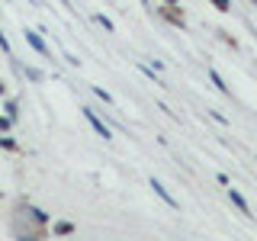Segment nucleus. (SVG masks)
<instances>
[{
	"label": "nucleus",
	"mask_w": 257,
	"mask_h": 241,
	"mask_svg": "<svg viewBox=\"0 0 257 241\" xmlns=\"http://www.w3.org/2000/svg\"><path fill=\"white\" fill-rule=\"evenodd\" d=\"M23 39H26V42H29L32 48H36L39 55H42V58H52V52H48V45L42 42V39H39V32H32V29H26V32H23Z\"/></svg>",
	"instance_id": "nucleus-2"
},
{
	"label": "nucleus",
	"mask_w": 257,
	"mask_h": 241,
	"mask_svg": "<svg viewBox=\"0 0 257 241\" xmlns=\"http://www.w3.org/2000/svg\"><path fill=\"white\" fill-rule=\"evenodd\" d=\"M93 20H96V23H100V26H103V29H106V32H112V23H109V20H106V16H103V13H96V16H93Z\"/></svg>",
	"instance_id": "nucleus-12"
},
{
	"label": "nucleus",
	"mask_w": 257,
	"mask_h": 241,
	"mask_svg": "<svg viewBox=\"0 0 257 241\" xmlns=\"http://www.w3.org/2000/svg\"><path fill=\"white\" fill-rule=\"evenodd\" d=\"M13 129V119L10 116H0V132H10Z\"/></svg>",
	"instance_id": "nucleus-14"
},
{
	"label": "nucleus",
	"mask_w": 257,
	"mask_h": 241,
	"mask_svg": "<svg viewBox=\"0 0 257 241\" xmlns=\"http://www.w3.org/2000/svg\"><path fill=\"white\" fill-rule=\"evenodd\" d=\"M0 148H7V151H16L20 145H16V139H10V135H4V139H0Z\"/></svg>",
	"instance_id": "nucleus-9"
},
{
	"label": "nucleus",
	"mask_w": 257,
	"mask_h": 241,
	"mask_svg": "<svg viewBox=\"0 0 257 241\" xmlns=\"http://www.w3.org/2000/svg\"><path fill=\"white\" fill-rule=\"evenodd\" d=\"M161 16H164V20L167 23H171V26H177V29H183V26H187V20H183V13H177V10H171V7H161V10H158Z\"/></svg>",
	"instance_id": "nucleus-3"
},
{
	"label": "nucleus",
	"mask_w": 257,
	"mask_h": 241,
	"mask_svg": "<svg viewBox=\"0 0 257 241\" xmlns=\"http://www.w3.org/2000/svg\"><path fill=\"white\" fill-rule=\"evenodd\" d=\"M228 199H231V203H235V209H238V212H244V215H251V206H247V199H244V196H241V193H238L235 187H228Z\"/></svg>",
	"instance_id": "nucleus-4"
},
{
	"label": "nucleus",
	"mask_w": 257,
	"mask_h": 241,
	"mask_svg": "<svg viewBox=\"0 0 257 241\" xmlns=\"http://www.w3.org/2000/svg\"><path fill=\"white\" fill-rule=\"evenodd\" d=\"M0 48H4V52L10 55V42H7V36H4V32H0Z\"/></svg>",
	"instance_id": "nucleus-15"
},
{
	"label": "nucleus",
	"mask_w": 257,
	"mask_h": 241,
	"mask_svg": "<svg viewBox=\"0 0 257 241\" xmlns=\"http://www.w3.org/2000/svg\"><path fill=\"white\" fill-rule=\"evenodd\" d=\"M219 39H222V42H228V45H231V52H238V42H235V39L228 36V32H222V29H219Z\"/></svg>",
	"instance_id": "nucleus-11"
},
{
	"label": "nucleus",
	"mask_w": 257,
	"mask_h": 241,
	"mask_svg": "<svg viewBox=\"0 0 257 241\" xmlns=\"http://www.w3.org/2000/svg\"><path fill=\"white\" fill-rule=\"evenodd\" d=\"M164 4H167V7H180V0H164Z\"/></svg>",
	"instance_id": "nucleus-16"
},
{
	"label": "nucleus",
	"mask_w": 257,
	"mask_h": 241,
	"mask_svg": "<svg viewBox=\"0 0 257 241\" xmlns=\"http://www.w3.org/2000/svg\"><path fill=\"white\" fill-rule=\"evenodd\" d=\"M0 96H7V84H4V80H0Z\"/></svg>",
	"instance_id": "nucleus-17"
},
{
	"label": "nucleus",
	"mask_w": 257,
	"mask_h": 241,
	"mask_svg": "<svg viewBox=\"0 0 257 241\" xmlns=\"http://www.w3.org/2000/svg\"><path fill=\"white\" fill-rule=\"evenodd\" d=\"M74 231H77L74 222H55L52 225V235H74Z\"/></svg>",
	"instance_id": "nucleus-7"
},
{
	"label": "nucleus",
	"mask_w": 257,
	"mask_h": 241,
	"mask_svg": "<svg viewBox=\"0 0 257 241\" xmlns=\"http://www.w3.org/2000/svg\"><path fill=\"white\" fill-rule=\"evenodd\" d=\"M16 112H20V106H16V100H7V116L16 119Z\"/></svg>",
	"instance_id": "nucleus-13"
},
{
	"label": "nucleus",
	"mask_w": 257,
	"mask_h": 241,
	"mask_svg": "<svg viewBox=\"0 0 257 241\" xmlns=\"http://www.w3.org/2000/svg\"><path fill=\"white\" fill-rule=\"evenodd\" d=\"M80 112H84V119H87V123H90V126H93V132H96V135H103V139H112V132H109V126H106V123H103V119H96V112H93L90 106H80Z\"/></svg>",
	"instance_id": "nucleus-1"
},
{
	"label": "nucleus",
	"mask_w": 257,
	"mask_h": 241,
	"mask_svg": "<svg viewBox=\"0 0 257 241\" xmlns=\"http://www.w3.org/2000/svg\"><path fill=\"white\" fill-rule=\"evenodd\" d=\"M206 74H209V80H212V84H215V90H219V93H225V96H231L228 84H225V80H222V74H219V71H215V68H206Z\"/></svg>",
	"instance_id": "nucleus-5"
},
{
	"label": "nucleus",
	"mask_w": 257,
	"mask_h": 241,
	"mask_svg": "<svg viewBox=\"0 0 257 241\" xmlns=\"http://www.w3.org/2000/svg\"><path fill=\"white\" fill-rule=\"evenodd\" d=\"M209 4H212L219 13H231V0H209Z\"/></svg>",
	"instance_id": "nucleus-8"
},
{
	"label": "nucleus",
	"mask_w": 257,
	"mask_h": 241,
	"mask_svg": "<svg viewBox=\"0 0 257 241\" xmlns=\"http://www.w3.org/2000/svg\"><path fill=\"white\" fill-rule=\"evenodd\" d=\"M93 93H96V96H100V100H103V103H106V106H112V96H109L106 90H103V87H93Z\"/></svg>",
	"instance_id": "nucleus-10"
},
{
	"label": "nucleus",
	"mask_w": 257,
	"mask_h": 241,
	"mask_svg": "<svg viewBox=\"0 0 257 241\" xmlns=\"http://www.w3.org/2000/svg\"><path fill=\"white\" fill-rule=\"evenodd\" d=\"M151 190H155V193H158V196H161V199H164V203H167V206H171V209H177V199L171 196V193H167V187H164V183H158V180H151Z\"/></svg>",
	"instance_id": "nucleus-6"
}]
</instances>
